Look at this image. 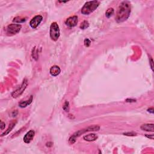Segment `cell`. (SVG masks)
I'll list each match as a JSON object with an SVG mask.
<instances>
[{
	"label": "cell",
	"mask_w": 154,
	"mask_h": 154,
	"mask_svg": "<svg viewBox=\"0 0 154 154\" xmlns=\"http://www.w3.org/2000/svg\"><path fill=\"white\" fill-rule=\"evenodd\" d=\"M131 4L129 1H123L119 6L116 13V21L117 22L121 23L128 19L131 13Z\"/></svg>",
	"instance_id": "1"
},
{
	"label": "cell",
	"mask_w": 154,
	"mask_h": 154,
	"mask_svg": "<svg viewBox=\"0 0 154 154\" xmlns=\"http://www.w3.org/2000/svg\"><path fill=\"white\" fill-rule=\"evenodd\" d=\"M98 1H92L86 2L81 9V13L84 15H88L93 12L99 6Z\"/></svg>",
	"instance_id": "2"
},
{
	"label": "cell",
	"mask_w": 154,
	"mask_h": 154,
	"mask_svg": "<svg viewBox=\"0 0 154 154\" xmlns=\"http://www.w3.org/2000/svg\"><path fill=\"white\" fill-rule=\"evenodd\" d=\"M49 35H50L51 39L54 41H57L59 38L60 35L59 26L55 22H53L51 25Z\"/></svg>",
	"instance_id": "3"
},
{
	"label": "cell",
	"mask_w": 154,
	"mask_h": 154,
	"mask_svg": "<svg viewBox=\"0 0 154 154\" xmlns=\"http://www.w3.org/2000/svg\"><path fill=\"white\" fill-rule=\"evenodd\" d=\"M27 86H28V80H27V79H24L22 84L15 91H14L12 93L11 96L13 98H17L18 97L20 96L23 93V92L25 90Z\"/></svg>",
	"instance_id": "4"
},
{
	"label": "cell",
	"mask_w": 154,
	"mask_h": 154,
	"mask_svg": "<svg viewBox=\"0 0 154 154\" xmlns=\"http://www.w3.org/2000/svg\"><path fill=\"white\" fill-rule=\"evenodd\" d=\"M22 28L21 25L11 23L7 27V33L8 34L14 35L18 34Z\"/></svg>",
	"instance_id": "5"
},
{
	"label": "cell",
	"mask_w": 154,
	"mask_h": 154,
	"mask_svg": "<svg viewBox=\"0 0 154 154\" xmlns=\"http://www.w3.org/2000/svg\"><path fill=\"white\" fill-rule=\"evenodd\" d=\"M43 17L40 15L35 16L34 18H32V19L30 22V25L32 28L35 29L37 28L41 22L42 21Z\"/></svg>",
	"instance_id": "6"
},
{
	"label": "cell",
	"mask_w": 154,
	"mask_h": 154,
	"mask_svg": "<svg viewBox=\"0 0 154 154\" xmlns=\"http://www.w3.org/2000/svg\"><path fill=\"white\" fill-rule=\"evenodd\" d=\"M78 16H74L69 17L65 21V24L67 27L72 28V27H75L78 23Z\"/></svg>",
	"instance_id": "7"
},
{
	"label": "cell",
	"mask_w": 154,
	"mask_h": 154,
	"mask_svg": "<svg viewBox=\"0 0 154 154\" xmlns=\"http://www.w3.org/2000/svg\"><path fill=\"white\" fill-rule=\"evenodd\" d=\"M35 135V132L33 130H30L23 137V142L25 143H30L33 139Z\"/></svg>",
	"instance_id": "8"
},
{
	"label": "cell",
	"mask_w": 154,
	"mask_h": 154,
	"mask_svg": "<svg viewBox=\"0 0 154 154\" xmlns=\"http://www.w3.org/2000/svg\"><path fill=\"white\" fill-rule=\"evenodd\" d=\"M154 125L153 123H146L143 124L141 126V130L143 131H145L147 132H154Z\"/></svg>",
	"instance_id": "9"
},
{
	"label": "cell",
	"mask_w": 154,
	"mask_h": 154,
	"mask_svg": "<svg viewBox=\"0 0 154 154\" xmlns=\"http://www.w3.org/2000/svg\"><path fill=\"white\" fill-rule=\"evenodd\" d=\"M51 75L53 77H56L59 75L61 72V69L58 66H53L51 67L50 70H49Z\"/></svg>",
	"instance_id": "10"
},
{
	"label": "cell",
	"mask_w": 154,
	"mask_h": 154,
	"mask_svg": "<svg viewBox=\"0 0 154 154\" xmlns=\"http://www.w3.org/2000/svg\"><path fill=\"white\" fill-rule=\"evenodd\" d=\"M98 137L95 134H89L87 135H84L83 139L84 140L87 141V142H93V141L96 140L98 139Z\"/></svg>",
	"instance_id": "11"
},
{
	"label": "cell",
	"mask_w": 154,
	"mask_h": 154,
	"mask_svg": "<svg viewBox=\"0 0 154 154\" xmlns=\"http://www.w3.org/2000/svg\"><path fill=\"white\" fill-rule=\"evenodd\" d=\"M16 123H17L16 121H13V122H11V123H10V125H9V128H8L7 130H6L4 132H3L2 134H1V137H3V136H4V135H7V134H9V133L10 132L11 130H12V129L15 127V125L16 124Z\"/></svg>",
	"instance_id": "12"
},
{
	"label": "cell",
	"mask_w": 154,
	"mask_h": 154,
	"mask_svg": "<svg viewBox=\"0 0 154 154\" xmlns=\"http://www.w3.org/2000/svg\"><path fill=\"white\" fill-rule=\"evenodd\" d=\"M33 96L31 95L30 98L28 100H25V101H22L19 104V106L21 108H25L27 106V105H30L33 101Z\"/></svg>",
	"instance_id": "13"
},
{
	"label": "cell",
	"mask_w": 154,
	"mask_h": 154,
	"mask_svg": "<svg viewBox=\"0 0 154 154\" xmlns=\"http://www.w3.org/2000/svg\"><path fill=\"white\" fill-rule=\"evenodd\" d=\"M114 13V10L113 8H110L105 12V16L107 18H110L112 16Z\"/></svg>",
	"instance_id": "14"
},
{
	"label": "cell",
	"mask_w": 154,
	"mask_h": 154,
	"mask_svg": "<svg viewBox=\"0 0 154 154\" xmlns=\"http://www.w3.org/2000/svg\"><path fill=\"white\" fill-rule=\"evenodd\" d=\"M25 21H26V18H22V17H16V18H14L13 21L14 22L21 23L24 22H25Z\"/></svg>",
	"instance_id": "15"
},
{
	"label": "cell",
	"mask_w": 154,
	"mask_h": 154,
	"mask_svg": "<svg viewBox=\"0 0 154 154\" xmlns=\"http://www.w3.org/2000/svg\"><path fill=\"white\" fill-rule=\"evenodd\" d=\"M89 27V23H88V21H84L83 22L81 23V24L80 25V27L79 28L82 30H85L86 28H87Z\"/></svg>",
	"instance_id": "16"
},
{
	"label": "cell",
	"mask_w": 154,
	"mask_h": 154,
	"mask_svg": "<svg viewBox=\"0 0 154 154\" xmlns=\"http://www.w3.org/2000/svg\"><path fill=\"white\" fill-rule=\"evenodd\" d=\"M63 109L65 111H69V104L68 101H65V104H64L63 106Z\"/></svg>",
	"instance_id": "17"
},
{
	"label": "cell",
	"mask_w": 154,
	"mask_h": 154,
	"mask_svg": "<svg viewBox=\"0 0 154 154\" xmlns=\"http://www.w3.org/2000/svg\"><path fill=\"white\" fill-rule=\"evenodd\" d=\"M84 45L86 47H88L90 45V44H91V41L89 40L88 39H86L84 40Z\"/></svg>",
	"instance_id": "18"
},
{
	"label": "cell",
	"mask_w": 154,
	"mask_h": 154,
	"mask_svg": "<svg viewBox=\"0 0 154 154\" xmlns=\"http://www.w3.org/2000/svg\"><path fill=\"white\" fill-rule=\"evenodd\" d=\"M123 135H126V136H135V135H136V133L133 132H125L123 133Z\"/></svg>",
	"instance_id": "19"
},
{
	"label": "cell",
	"mask_w": 154,
	"mask_h": 154,
	"mask_svg": "<svg viewBox=\"0 0 154 154\" xmlns=\"http://www.w3.org/2000/svg\"><path fill=\"white\" fill-rule=\"evenodd\" d=\"M75 142H76V139H75V138H74L72 136L70 137L69 139V143L70 144H73Z\"/></svg>",
	"instance_id": "20"
},
{
	"label": "cell",
	"mask_w": 154,
	"mask_h": 154,
	"mask_svg": "<svg viewBox=\"0 0 154 154\" xmlns=\"http://www.w3.org/2000/svg\"><path fill=\"white\" fill-rule=\"evenodd\" d=\"M0 126H1V130H3L6 127V123L4 122H3L2 121H1V125H0Z\"/></svg>",
	"instance_id": "21"
},
{
	"label": "cell",
	"mask_w": 154,
	"mask_h": 154,
	"mask_svg": "<svg viewBox=\"0 0 154 154\" xmlns=\"http://www.w3.org/2000/svg\"><path fill=\"white\" fill-rule=\"evenodd\" d=\"M146 137H147V138H149V139H152V140H153L154 139V135L153 134H151V135H146Z\"/></svg>",
	"instance_id": "22"
},
{
	"label": "cell",
	"mask_w": 154,
	"mask_h": 154,
	"mask_svg": "<svg viewBox=\"0 0 154 154\" xmlns=\"http://www.w3.org/2000/svg\"><path fill=\"white\" fill-rule=\"evenodd\" d=\"M150 64H151V69H152V70H154V66H153V60L151 58V62H150Z\"/></svg>",
	"instance_id": "23"
},
{
	"label": "cell",
	"mask_w": 154,
	"mask_h": 154,
	"mask_svg": "<svg viewBox=\"0 0 154 154\" xmlns=\"http://www.w3.org/2000/svg\"><path fill=\"white\" fill-rule=\"evenodd\" d=\"M147 111H148L149 112V113H152V114H153L154 110V108H149V109L147 110Z\"/></svg>",
	"instance_id": "24"
},
{
	"label": "cell",
	"mask_w": 154,
	"mask_h": 154,
	"mask_svg": "<svg viewBox=\"0 0 154 154\" xmlns=\"http://www.w3.org/2000/svg\"><path fill=\"white\" fill-rule=\"evenodd\" d=\"M53 143H51V142H49V143H46V146L48 147H51L53 146Z\"/></svg>",
	"instance_id": "25"
},
{
	"label": "cell",
	"mask_w": 154,
	"mask_h": 154,
	"mask_svg": "<svg viewBox=\"0 0 154 154\" xmlns=\"http://www.w3.org/2000/svg\"><path fill=\"white\" fill-rule=\"evenodd\" d=\"M126 101H127V100H130V101H128V102H135V100H134V99H126Z\"/></svg>",
	"instance_id": "26"
}]
</instances>
